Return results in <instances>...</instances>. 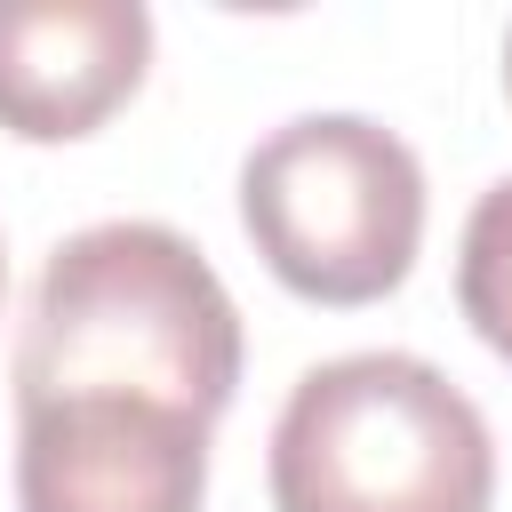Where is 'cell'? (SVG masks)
<instances>
[{"label":"cell","instance_id":"8","mask_svg":"<svg viewBox=\"0 0 512 512\" xmlns=\"http://www.w3.org/2000/svg\"><path fill=\"white\" fill-rule=\"evenodd\" d=\"M0 280H8V256H0Z\"/></svg>","mask_w":512,"mask_h":512},{"label":"cell","instance_id":"3","mask_svg":"<svg viewBox=\"0 0 512 512\" xmlns=\"http://www.w3.org/2000/svg\"><path fill=\"white\" fill-rule=\"evenodd\" d=\"M240 224L304 304H376L416 264L424 168L360 112H304L240 160Z\"/></svg>","mask_w":512,"mask_h":512},{"label":"cell","instance_id":"7","mask_svg":"<svg viewBox=\"0 0 512 512\" xmlns=\"http://www.w3.org/2000/svg\"><path fill=\"white\" fill-rule=\"evenodd\" d=\"M504 88H512V32H504Z\"/></svg>","mask_w":512,"mask_h":512},{"label":"cell","instance_id":"1","mask_svg":"<svg viewBox=\"0 0 512 512\" xmlns=\"http://www.w3.org/2000/svg\"><path fill=\"white\" fill-rule=\"evenodd\" d=\"M240 312L216 264L168 224H88L72 232L16 336V416L48 400H160L200 424L232 408Z\"/></svg>","mask_w":512,"mask_h":512},{"label":"cell","instance_id":"2","mask_svg":"<svg viewBox=\"0 0 512 512\" xmlns=\"http://www.w3.org/2000/svg\"><path fill=\"white\" fill-rule=\"evenodd\" d=\"M488 496V424L416 352L320 360L272 424V512H488Z\"/></svg>","mask_w":512,"mask_h":512},{"label":"cell","instance_id":"6","mask_svg":"<svg viewBox=\"0 0 512 512\" xmlns=\"http://www.w3.org/2000/svg\"><path fill=\"white\" fill-rule=\"evenodd\" d=\"M456 304L472 320V336L512 360V176L488 184L464 216V248H456Z\"/></svg>","mask_w":512,"mask_h":512},{"label":"cell","instance_id":"5","mask_svg":"<svg viewBox=\"0 0 512 512\" xmlns=\"http://www.w3.org/2000/svg\"><path fill=\"white\" fill-rule=\"evenodd\" d=\"M152 64L136 0H0V128L64 144L104 128Z\"/></svg>","mask_w":512,"mask_h":512},{"label":"cell","instance_id":"4","mask_svg":"<svg viewBox=\"0 0 512 512\" xmlns=\"http://www.w3.org/2000/svg\"><path fill=\"white\" fill-rule=\"evenodd\" d=\"M208 424L160 400H48L16 416V512H200Z\"/></svg>","mask_w":512,"mask_h":512}]
</instances>
